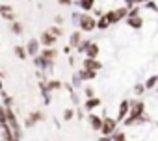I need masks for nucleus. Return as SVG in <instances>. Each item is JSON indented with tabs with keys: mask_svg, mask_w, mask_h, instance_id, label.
<instances>
[{
	"mask_svg": "<svg viewBox=\"0 0 158 141\" xmlns=\"http://www.w3.org/2000/svg\"><path fill=\"white\" fill-rule=\"evenodd\" d=\"M145 110H147V106H145V102H143L141 99H134V100H130V111H128L127 119H125L121 124H123V126H127V128L136 126L138 119L145 113Z\"/></svg>",
	"mask_w": 158,
	"mask_h": 141,
	"instance_id": "f257e3e1",
	"label": "nucleus"
},
{
	"mask_svg": "<svg viewBox=\"0 0 158 141\" xmlns=\"http://www.w3.org/2000/svg\"><path fill=\"white\" fill-rule=\"evenodd\" d=\"M76 26H78V30H80L82 34H91V32H95L97 30V19L91 15V13H80V19H78V22H76Z\"/></svg>",
	"mask_w": 158,
	"mask_h": 141,
	"instance_id": "f03ea898",
	"label": "nucleus"
},
{
	"mask_svg": "<svg viewBox=\"0 0 158 141\" xmlns=\"http://www.w3.org/2000/svg\"><path fill=\"white\" fill-rule=\"evenodd\" d=\"M127 15H128V8H127V6H121V8H114V10L104 11V17L108 19V22H110L112 26H115V24H119L121 21H125Z\"/></svg>",
	"mask_w": 158,
	"mask_h": 141,
	"instance_id": "7ed1b4c3",
	"label": "nucleus"
},
{
	"mask_svg": "<svg viewBox=\"0 0 158 141\" xmlns=\"http://www.w3.org/2000/svg\"><path fill=\"white\" fill-rule=\"evenodd\" d=\"M43 121H45V111H41V110H34V111L26 113L24 123H23V128H24V130H30V128L37 126V124L43 123Z\"/></svg>",
	"mask_w": 158,
	"mask_h": 141,
	"instance_id": "20e7f679",
	"label": "nucleus"
},
{
	"mask_svg": "<svg viewBox=\"0 0 158 141\" xmlns=\"http://www.w3.org/2000/svg\"><path fill=\"white\" fill-rule=\"evenodd\" d=\"M34 67H35L37 70H43V73L50 75V73H54V69H56V61H54V59H47V58H43V56L39 54V56L34 58Z\"/></svg>",
	"mask_w": 158,
	"mask_h": 141,
	"instance_id": "39448f33",
	"label": "nucleus"
},
{
	"mask_svg": "<svg viewBox=\"0 0 158 141\" xmlns=\"http://www.w3.org/2000/svg\"><path fill=\"white\" fill-rule=\"evenodd\" d=\"M117 128H119V123H117L115 117H110V115L102 117V126H101V134H102V137H110Z\"/></svg>",
	"mask_w": 158,
	"mask_h": 141,
	"instance_id": "423d86ee",
	"label": "nucleus"
},
{
	"mask_svg": "<svg viewBox=\"0 0 158 141\" xmlns=\"http://www.w3.org/2000/svg\"><path fill=\"white\" fill-rule=\"evenodd\" d=\"M24 48H26V54L34 59L35 56H39V52H41V43H39V39L37 37H30L28 41H26V45H24Z\"/></svg>",
	"mask_w": 158,
	"mask_h": 141,
	"instance_id": "0eeeda50",
	"label": "nucleus"
},
{
	"mask_svg": "<svg viewBox=\"0 0 158 141\" xmlns=\"http://www.w3.org/2000/svg\"><path fill=\"white\" fill-rule=\"evenodd\" d=\"M86 121H88L91 132H101V126H102V115H99V113H95V111H89V113H86Z\"/></svg>",
	"mask_w": 158,
	"mask_h": 141,
	"instance_id": "6e6552de",
	"label": "nucleus"
},
{
	"mask_svg": "<svg viewBox=\"0 0 158 141\" xmlns=\"http://www.w3.org/2000/svg\"><path fill=\"white\" fill-rule=\"evenodd\" d=\"M37 39H39V43H41V46H43V48H50V46H56V43L60 41V39H58L56 35H52L48 30H43V32L39 34V37H37Z\"/></svg>",
	"mask_w": 158,
	"mask_h": 141,
	"instance_id": "1a4fd4ad",
	"label": "nucleus"
},
{
	"mask_svg": "<svg viewBox=\"0 0 158 141\" xmlns=\"http://www.w3.org/2000/svg\"><path fill=\"white\" fill-rule=\"evenodd\" d=\"M128 111H130V99H123V100H119L117 113H115V119H117V123H123V121L127 119Z\"/></svg>",
	"mask_w": 158,
	"mask_h": 141,
	"instance_id": "9d476101",
	"label": "nucleus"
},
{
	"mask_svg": "<svg viewBox=\"0 0 158 141\" xmlns=\"http://www.w3.org/2000/svg\"><path fill=\"white\" fill-rule=\"evenodd\" d=\"M15 17H17V13H15V8L13 6H10V4H0V19H4L8 22H13V21H17Z\"/></svg>",
	"mask_w": 158,
	"mask_h": 141,
	"instance_id": "9b49d317",
	"label": "nucleus"
},
{
	"mask_svg": "<svg viewBox=\"0 0 158 141\" xmlns=\"http://www.w3.org/2000/svg\"><path fill=\"white\" fill-rule=\"evenodd\" d=\"M82 69H88V70H102L104 69V63L101 59H93V58H84L82 59Z\"/></svg>",
	"mask_w": 158,
	"mask_h": 141,
	"instance_id": "f8f14e48",
	"label": "nucleus"
},
{
	"mask_svg": "<svg viewBox=\"0 0 158 141\" xmlns=\"http://www.w3.org/2000/svg\"><path fill=\"white\" fill-rule=\"evenodd\" d=\"M102 106V100L99 99V97H91V99H86L84 102H82V108H84V111L86 113H89V111H95L97 108H101Z\"/></svg>",
	"mask_w": 158,
	"mask_h": 141,
	"instance_id": "ddd939ff",
	"label": "nucleus"
},
{
	"mask_svg": "<svg viewBox=\"0 0 158 141\" xmlns=\"http://www.w3.org/2000/svg\"><path fill=\"white\" fill-rule=\"evenodd\" d=\"M125 22H127V26H128L130 30H134V32L141 30V28H143V24H145V21H143V17H141V15H138V17H127V19H125Z\"/></svg>",
	"mask_w": 158,
	"mask_h": 141,
	"instance_id": "4468645a",
	"label": "nucleus"
},
{
	"mask_svg": "<svg viewBox=\"0 0 158 141\" xmlns=\"http://www.w3.org/2000/svg\"><path fill=\"white\" fill-rule=\"evenodd\" d=\"M95 4H97V0H74V6L78 10H82L84 13H91Z\"/></svg>",
	"mask_w": 158,
	"mask_h": 141,
	"instance_id": "2eb2a0df",
	"label": "nucleus"
},
{
	"mask_svg": "<svg viewBox=\"0 0 158 141\" xmlns=\"http://www.w3.org/2000/svg\"><path fill=\"white\" fill-rule=\"evenodd\" d=\"M74 73H76L78 76H80V80H82L84 84H86V82H91V80H95V78H97V75H99L97 70H88V69H82V67L78 69V70H74Z\"/></svg>",
	"mask_w": 158,
	"mask_h": 141,
	"instance_id": "dca6fc26",
	"label": "nucleus"
},
{
	"mask_svg": "<svg viewBox=\"0 0 158 141\" xmlns=\"http://www.w3.org/2000/svg\"><path fill=\"white\" fill-rule=\"evenodd\" d=\"M99 56H101V45L93 39V41H91V45L88 46V50H86L84 58H93V59H99Z\"/></svg>",
	"mask_w": 158,
	"mask_h": 141,
	"instance_id": "f3484780",
	"label": "nucleus"
},
{
	"mask_svg": "<svg viewBox=\"0 0 158 141\" xmlns=\"http://www.w3.org/2000/svg\"><path fill=\"white\" fill-rule=\"evenodd\" d=\"M82 39H84V34L76 28L74 32H71V34H69V46H71V48H76L78 45L82 43Z\"/></svg>",
	"mask_w": 158,
	"mask_h": 141,
	"instance_id": "a211bd4d",
	"label": "nucleus"
},
{
	"mask_svg": "<svg viewBox=\"0 0 158 141\" xmlns=\"http://www.w3.org/2000/svg\"><path fill=\"white\" fill-rule=\"evenodd\" d=\"M61 87H63V82H61V80H56V78H52V80H47V82H45V89H47L48 93L60 91Z\"/></svg>",
	"mask_w": 158,
	"mask_h": 141,
	"instance_id": "6ab92c4d",
	"label": "nucleus"
},
{
	"mask_svg": "<svg viewBox=\"0 0 158 141\" xmlns=\"http://www.w3.org/2000/svg\"><path fill=\"white\" fill-rule=\"evenodd\" d=\"M43 58H47V59H58V56H60V52H58V48L56 46H50V48H41V52H39Z\"/></svg>",
	"mask_w": 158,
	"mask_h": 141,
	"instance_id": "aec40b11",
	"label": "nucleus"
},
{
	"mask_svg": "<svg viewBox=\"0 0 158 141\" xmlns=\"http://www.w3.org/2000/svg\"><path fill=\"white\" fill-rule=\"evenodd\" d=\"M143 86H145L147 91H154V87L158 86V75H151V76H147L145 82H143Z\"/></svg>",
	"mask_w": 158,
	"mask_h": 141,
	"instance_id": "412c9836",
	"label": "nucleus"
},
{
	"mask_svg": "<svg viewBox=\"0 0 158 141\" xmlns=\"http://www.w3.org/2000/svg\"><path fill=\"white\" fill-rule=\"evenodd\" d=\"M10 32L13 35H23L24 34V24L19 22V21H13V22H10Z\"/></svg>",
	"mask_w": 158,
	"mask_h": 141,
	"instance_id": "4be33fe9",
	"label": "nucleus"
},
{
	"mask_svg": "<svg viewBox=\"0 0 158 141\" xmlns=\"http://www.w3.org/2000/svg\"><path fill=\"white\" fill-rule=\"evenodd\" d=\"M13 54H15V58H17V59H21V61H24V59L28 58L24 45H15V46H13Z\"/></svg>",
	"mask_w": 158,
	"mask_h": 141,
	"instance_id": "5701e85b",
	"label": "nucleus"
},
{
	"mask_svg": "<svg viewBox=\"0 0 158 141\" xmlns=\"http://www.w3.org/2000/svg\"><path fill=\"white\" fill-rule=\"evenodd\" d=\"M91 41H93V39H82V43L74 48V52H76V54H80V56H84V54H86V50H88V46L91 45Z\"/></svg>",
	"mask_w": 158,
	"mask_h": 141,
	"instance_id": "b1692460",
	"label": "nucleus"
},
{
	"mask_svg": "<svg viewBox=\"0 0 158 141\" xmlns=\"http://www.w3.org/2000/svg\"><path fill=\"white\" fill-rule=\"evenodd\" d=\"M110 26H112V24L108 22V19H106L104 15L97 19V30H99V32H106V30H108Z\"/></svg>",
	"mask_w": 158,
	"mask_h": 141,
	"instance_id": "393cba45",
	"label": "nucleus"
},
{
	"mask_svg": "<svg viewBox=\"0 0 158 141\" xmlns=\"http://www.w3.org/2000/svg\"><path fill=\"white\" fill-rule=\"evenodd\" d=\"M145 86H143V82H138V84H134V87H132V93H134V97H138V99H141L143 95H145Z\"/></svg>",
	"mask_w": 158,
	"mask_h": 141,
	"instance_id": "a878e982",
	"label": "nucleus"
},
{
	"mask_svg": "<svg viewBox=\"0 0 158 141\" xmlns=\"http://www.w3.org/2000/svg\"><path fill=\"white\" fill-rule=\"evenodd\" d=\"M0 97H2V102H4L2 106H4V108H15V100H13L11 95H6V93L2 91V93H0Z\"/></svg>",
	"mask_w": 158,
	"mask_h": 141,
	"instance_id": "bb28decb",
	"label": "nucleus"
},
{
	"mask_svg": "<svg viewBox=\"0 0 158 141\" xmlns=\"http://www.w3.org/2000/svg\"><path fill=\"white\" fill-rule=\"evenodd\" d=\"M74 117H76V111H74V108H65V110H63V113H61V119H63L65 123L73 121Z\"/></svg>",
	"mask_w": 158,
	"mask_h": 141,
	"instance_id": "cd10ccee",
	"label": "nucleus"
},
{
	"mask_svg": "<svg viewBox=\"0 0 158 141\" xmlns=\"http://www.w3.org/2000/svg\"><path fill=\"white\" fill-rule=\"evenodd\" d=\"M71 86H73L74 89H80V87H84V82L80 80V76H78L76 73H73V76H71Z\"/></svg>",
	"mask_w": 158,
	"mask_h": 141,
	"instance_id": "c85d7f7f",
	"label": "nucleus"
},
{
	"mask_svg": "<svg viewBox=\"0 0 158 141\" xmlns=\"http://www.w3.org/2000/svg\"><path fill=\"white\" fill-rule=\"evenodd\" d=\"M110 137H112V141H128V139H127V134H125L123 130H119V128H117Z\"/></svg>",
	"mask_w": 158,
	"mask_h": 141,
	"instance_id": "c756f323",
	"label": "nucleus"
},
{
	"mask_svg": "<svg viewBox=\"0 0 158 141\" xmlns=\"http://www.w3.org/2000/svg\"><path fill=\"white\" fill-rule=\"evenodd\" d=\"M69 97H71V102L74 104V108H78V106H80L82 104V100H80V97H78V93L73 89V91H69Z\"/></svg>",
	"mask_w": 158,
	"mask_h": 141,
	"instance_id": "7c9ffc66",
	"label": "nucleus"
},
{
	"mask_svg": "<svg viewBox=\"0 0 158 141\" xmlns=\"http://www.w3.org/2000/svg\"><path fill=\"white\" fill-rule=\"evenodd\" d=\"M48 32H50L52 35H56L58 39L63 35V28H61V26H56V24H54V26H50V28H48Z\"/></svg>",
	"mask_w": 158,
	"mask_h": 141,
	"instance_id": "2f4dec72",
	"label": "nucleus"
},
{
	"mask_svg": "<svg viewBox=\"0 0 158 141\" xmlns=\"http://www.w3.org/2000/svg\"><path fill=\"white\" fill-rule=\"evenodd\" d=\"M84 97H86V99H91V97H97V95H95V89H93L91 86H84Z\"/></svg>",
	"mask_w": 158,
	"mask_h": 141,
	"instance_id": "473e14b6",
	"label": "nucleus"
},
{
	"mask_svg": "<svg viewBox=\"0 0 158 141\" xmlns=\"http://www.w3.org/2000/svg\"><path fill=\"white\" fill-rule=\"evenodd\" d=\"M2 124H8V115H6V108L0 106V126Z\"/></svg>",
	"mask_w": 158,
	"mask_h": 141,
	"instance_id": "72a5a7b5",
	"label": "nucleus"
},
{
	"mask_svg": "<svg viewBox=\"0 0 158 141\" xmlns=\"http://www.w3.org/2000/svg\"><path fill=\"white\" fill-rule=\"evenodd\" d=\"M139 11H141V8H139V6H134V8L128 10V15H127V17H138Z\"/></svg>",
	"mask_w": 158,
	"mask_h": 141,
	"instance_id": "f704fd0d",
	"label": "nucleus"
},
{
	"mask_svg": "<svg viewBox=\"0 0 158 141\" xmlns=\"http://www.w3.org/2000/svg\"><path fill=\"white\" fill-rule=\"evenodd\" d=\"M80 13H82V11H73V13H71V22H73L74 26H76L78 19H80Z\"/></svg>",
	"mask_w": 158,
	"mask_h": 141,
	"instance_id": "c9c22d12",
	"label": "nucleus"
},
{
	"mask_svg": "<svg viewBox=\"0 0 158 141\" xmlns=\"http://www.w3.org/2000/svg\"><path fill=\"white\" fill-rule=\"evenodd\" d=\"M145 8H147V10H151V11H158V6L152 2V0H147V2H145Z\"/></svg>",
	"mask_w": 158,
	"mask_h": 141,
	"instance_id": "e433bc0d",
	"label": "nucleus"
},
{
	"mask_svg": "<svg viewBox=\"0 0 158 141\" xmlns=\"http://www.w3.org/2000/svg\"><path fill=\"white\" fill-rule=\"evenodd\" d=\"M54 24H56V26H63V24H65V19H63L61 15H54Z\"/></svg>",
	"mask_w": 158,
	"mask_h": 141,
	"instance_id": "4c0bfd02",
	"label": "nucleus"
},
{
	"mask_svg": "<svg viewBox=\"0 0 158 141\" xmlns=\"http://www.w3.org/2000/svg\"><path fill=\"white\" fill-rule=\"evenodd\" d=\"M58 4L63 6V8H71V6L74 4V0H58Z\"/></svg>",
	"mask_w": 158,
	"mask_h": 141,
	"instance_id": "58836bf2",
	"label": "nucleus"
},
{
	"mask_svg": "<svg viewBox=\"0 0 158 141\" xmlns=\"http://www.w3.org/2000/svg\"><path fill=\"white\" fill-rule=\"evenodd\" d=\"M91 15H93L95 19H99V17H102V15H104V11H102L101 8H97V6H95V8H93V13H91Z\"/></svg>",
	"mask_w": 158,
	"mask_h": 141,
	"instance_id": "ea45409f",
	"label": "nucleus"
},
{
	"mask_svg": "<svg viewBox=\"0 0 158 141\" xmlns=\"http://www.w3.org/2000/svg\"><path fill=\"white\" fill-rule=\"evenodd\" d=\"M67 63H69L71 67H74V65H76V58H74V56H69V58H67Z\"/></svg>",
	"mask_w": 158,
	"mask_h": 141,
	"instance_id": "a19ab883",
	"label": "nucleus"
},
{
	"mask_svg": "<svg viewBox=\"0 0 158 141\" xmlns=\"http://www.w3.org/2000/svg\"><path fill=\"white\" fill-rule=\"evenodd\" d=\"M71 52H73V48H71L69 45H65V46H63V54H67V56H71Z\"/></svg>",
	"mask_w": 158,
	"mask_h": 141,
	"instance_id": "79ce46f5",
	"label": "nucleus"
},
{
	"mask_svg": "<svg viewBox=\"0 0 158 141\" xmlns=\"http://www.w3.org/2000/svg\"><path fill=\"white\" fill-rule=\"evenodd\" d=\"M145 2H147V0H134V4H136V6H139V4H145Z\"/></svg>",
	"mask_w": 158,
	"mask_h": 141,
	"instance_id": "37998d69",
	"label": "nucleus"
},
{
	"mask_svg": "<svg viewBox=\"0 0 158 141\" xmlns=\"http://www.w3.org/2000/svg\"><path fill=\"white\" fill-rule=\"evenodd\" d=\"M4 91V84H2V80H0V93Z\"/></svg>",
	"mask_w": 158,
	"mask_h": 141,
	"instance_id": "c03bdc74",
	"label": "nucleus"
},
{
	"mask_svg": "<svg viewBox=\"0 0 158 141\" xmlns=\"http://www.w3.org/2000/svg\"><path fill=\"white\" fill-rule=\"evenodd\" d=\"M101 141H112V137H101Z\"/></svg>",
	"mask_w": 158,
	"mask_h": 141,
	"instance_id": "a18cd8bd",
	"label": "nucleus"
},
{
	"mask_svg": "<svg viewBox=\"0 0 158 141\" xmlns=\"http://www.w3.org/2000/svg\"><path fill=\"white\" fill-rule=\"evenodd\" d=\"M2 78H4V70H2V69H0V80H2Z\"/></svg>",
	"mask_w": 158,
	"mask_h": 141,
	"instance_id": "49530a36",
	"label": "nucleus"
},
{
	"mask_svg": "<svg viewBox=\"0 0 158 141\" xmlns=\"http://www.w3.org/2000/svg\"><path fill=\"white\" fill-rule=\"evenodd\" d=\"M154 91H156V95H158V86H156V87H154Z\"/></svg>",
	"mask_w": 158,
	"mask_h": 141,
	"instance_id": "de8ad7c7",
	"label": "nucleus"
}]
</instances>
